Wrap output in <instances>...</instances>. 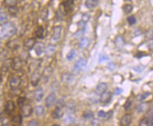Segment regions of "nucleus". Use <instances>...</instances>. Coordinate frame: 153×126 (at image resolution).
<instances>
[{
  "label": "nucleus",
  "instance_id": "8",
  "mask_svg": "<svg viewBox=\"0 0 153 126\" xmlns=\"http://www.w3.org/2000/svg\"><path fill=\"white\" fill-rule=\"evenodd\" d=\"M15 103L13 101H8L4 107V111L7 115H11L15 110Z\"/></svg>",
  "mask_w": 153,
  "mask_h": 126
},
{
  "label": "nucleus",
  "instance_id": "35",
  "mask_svg": "<svg viewBox=\"0 0 153 126\" xmlns=\"http://www.w3.org/2000/svg\"><path fill=\"white\" fill-rule=\"evenodd\" d=\"M83 117L85 119H91L94 117V113L91 110H86L83 113Z\"/></svg>",
  "mask_w": 153,
  "mask_h": 126
},
{
  "label": "nucleus",
  "instance_id": "13",
  "mask_svg": "<svg viewBox=\"0 0 153 126\" xmlns=\"http://www.w3.org/2000/svg\"><path fill=\"white\" fill-rule=\"evenodd\" d=\"M11 65L12 69L15 71H19L22 68V62L21 60L19 57H16L12 60L11 63Z\"/></svg>",
  "mask_w": 153,
  "mask_h": 126
},
{
  "label": "nucleus",
  "instance_id": "62",
  "mask_svg": "<svg viewBox=\"0 0 153 126\" xmlns=\"http://www.w3.org/2000/svg\"><path fill=\"white\" fill-rule=\"evenodd\" d=\"M70 126H71V125H70Z\"/></svg>",
  "mask_w": 153,
  "mask_h": 126
},
{
  "label": "nucleus",
  "instance_id": "4",
  "mask_svg": "<svg viewBox=\"0 0 153 126\" xmlns=\"http://www.w3.org/2000/svg\"><path fill=\"white\" fill-rule=\"evenodd\" d=\"M57 102V96L54 92L50 94L48 96L46 97L45 100V104L47 108H51L54 105L56 104Z\"/></svg>",
  "mask_w": 153,
  "mask_h": 126
},
{
  "label": "nucleus",
  "instance_id": "33",
  "mask_svg": "<svg viewBox=\"0 0 153 126\" xmlns=\"http://www.w3.org/2000/svg\"><path fill=\"white\" fill-rule=\"evenodd\" d=\"M75 56H76L75 50H70V52L67 54V55H66V58H67V60L68 61H71V60H73L75 58Z\"/></svg>",
  "mask_w": 153,
  "mask_h": 126
},
{
  "label": "nucleus",
  "instance_id": "37",
  "mask_svg": "<svg viewBox=\"0 0 153 126\" xmlns=\"http://www.w3.org/2000/svg\"><path fill=\"white\" fill-rule=\"evenodd\" d=\"M17 3V1H14V0H5V1H4L3 4H4V6L10 7H13V6H16Z\"/></svg>",
  "mask_w": 153,
  "mask_h": 126
},
{
  "label": "nucleus",
  "instance_id": "24",
  "mask_svg": "<svg viewBox=\"0 0 153 126\" xmlns=\"http://www.w3.org/2000/svg\"><path fill=\"white\" fill-rule=\"evenodd\" d=\"M19 45H20V44H19V41L18 40H11V41H9L7 43L8 48H9L11 50H14L18 49L19 48Z\"/></svg>",
  "mask_w": 153,
  "mask_h": 126
},
{
  "label": "nucleus",
  "instance_id": "12",
  "mask_svg": "<svg viewBox=\"0 0 153 126\" xmlns=\"http://www.w3.org/2000/svg\"><path fill=\"white\" fill-rule=\"evenodd\" d=\"M33 108L30 104H24L21 107L22 115L24 117H29L33 113Z\"/></svg>",
  "mask_w": 153,
  "mask_h": 126
},
{
  "label": "nucleus",
  "instance_id": "1",
  "mask_svg": "<svg viewBox=\"0 0 153 126\" xmlns=\"http://www.w3.org/2000/svg\"><path fill=\"white\" fill-rule=\"evenodd\" d=\"M17 31V28L13 22L8 21L0 25V38L7 39L14 36Z\"/></svg>",
  "mask_w": 153,
  "mask_h": 126
},
{
  "label": "nucleus",
  "instance_id": "57",
  "mask_svg": "<svg viewBox=\"0 0 153 126\" xmlns=\"http://www.w3.org/2000/svg\"><path fill=\"white\" fill-rule=\"evenodd\" d=\"M105 113H106L104 112V111H99V112L98 113V117H99V118H104V116H105Z\"/></svg>",
  "mask_w": 153,
  "mask_h": 126
},
{
  "label": "nucleus",
  "instance_id": "52",
  "mask_svg": "<svg viewBox=\"0 0 153 126\" xmlns=\"http://www.w3.org/2000/svg\"><path fill=\"white\" fill-rule=\"evenodd\" d=\"M123 92V89L120 87H116V89H114V95L116 96H118V95L121 94V93Z\"/></svg>",
  "mask_w": 153,
  "mask_h": 126
},
{
  "label": "nucleus",
  "instance_id": "3",
  "mask_svg": "<svg viewBox=\"0 0 153 126\" xmlns=\"http://www.w3.org/2000/svg\"><path fill=\"white\" fill-rule=\"evenodd\" d=\"M86 66V60L84 58H81L79 59L75 64L74 67H73V72L74 74H78Z\"/></svg>",
  "mask_w": 153,
  "mask_h": 126
},
{
  "label": "nucleus",
  "instance_id": "43",
  "mask_svg": "<svg viewBox=\"0 0 153 126\" xmlns=\"http://www.w3.org/2000/svg\"><path fill=\"white\" fill-rule=\"evenodd\" d=\"M8 56V52L6 50H4L1 52H0V60H4L7 59Z\"/></svg>",
  "mask_w": 153,
  "mask_h": 126
},
{
  "label": "nucleus",
  "instance_id": "49",
  "mask_svg": "<svg viewBox=\"0 0 153 126\" xmlns=\"http://www.w3.org/2000/svg\"><path fill=\"white\" fill-rule=\"evenodd\" d=\"M144 68H145V67L142 65H138L136 66V67H135L133 68V70H135V72H142V71H143Z\"/></svg>",
  "mask_w": 153,
  "mask_h": 126
},
{
  "label": "nucleus",
  "instance_id": "14",
  "mask_svg": "<svg viewBox=\"0 0 153 126\" xmlns=\"http://www.w3.org/2000/svg\"><path fill=\"white\" fill-rule=\"evenodd\" d=\"M107 88H108V85H107L106 83H99V84L97 85L96 87V94L101 96V94H103L106 92Z\"/></svg>",
  "mask_w": 153,
  "mask_h": 126
},
{
  "label": "nucleus",
  "instance_id": "46",
  "mask_svg": "<svg viewBox=\"0 0 153 126\" xmlns=\"http://www.w3.org/2000/svg\"><path fill=\"white\" fill-rule=\"evenodd\" d=\"M25 101H26V98L25 97H19L18 99V100H17V104L19 105H21V106H23V105H24L25 103Z\"/></svg>",
  "mask_w": 153,
  "mask_h": 126
},
{
  "label": "nucleus",
  "instance_id": "25",
  "mask_svg": "<svg viewBox=\"0 0 153 126\" xmlns=\"http://www.w3.org/2000/svg\"><path fill=\"white\" fill-rule=\"evenodd\" d=\"M13 126H21L22 123V118L20 115H16L11 119Z\"/></svg>",
  "mask_w": 153,
  "mask_h": 126
},
{
  "label": "nucleus",
  "instance_id": "10",
  "mask_svg": "<svg viewBox=\"0 0 153 126\" xmlns=\"http://www.w3.org/2000/svg\"><path fill=\"white\" fill-rule=\"evenodd\" d=\"M53 73V70L51 66H48V67H45L42 74L43 79L45 82H47L49 80V79L51 78V77L52 76Z\"/></svg>",
  "mask_w": 153,
  "mask_h": 126
},
{
  "label": "nucleus",
  "instance_id": "51",
  "mask_svg": "<svg viewBox=\"0 0 153 126\" xmlns=\"http://www.w3.org/2000/svg\"><path fill=\"white\" fill-rule=\"evenodd\" d=\"M108 60V58L107 56H106L105 55H103V54H101V55H99V58H98V61H99V62H104V61H106Z\"/></svg>",
  "mask_w": 153,
  "mask_h": 126
},
{
  "label": "nucleus",
  "instance_id": "61",
  "mask_svg": "<svg viewBox=\"0 0 153 126\" xmlns=\"http://www.w3.org/2000/svg\"><path fill=\"white\" fill-rule=\"evenodd\" d=\"M1 42H0V47H1Z\"/></svg>",
  "mask_w": 153,
  "mask_h": 126
},
{
  "label": "nucleus",
  "instance_id": "40",
  "mask_svg": "<svg viewBox=\"0 0 153 126\" xmlns=\"http://www.w3.org/2000/svg\"><path fill=\"white\" fill-rule=\"evenodd\" d=\"M48 9H43L41 12V18L42 19L43 21H45V20L46 19L47 17H48Z\"/></svg>",
  "mask_w": 153,
  "mask_h": 126
},
{
  "label": "nucleus",
  "instance_id": "19",
  "mask_svg": "<svg viewBox=\"0 0 153 126\" xmlns=\"http://www.w3.org/2000/svg\"><path fill=\"white\" fill-rule=\"evenodd\" d=\"M33 48H34L36 55H38V56H41L45 50V46H44V44L42 42H37Z\"/></svg>",
  "mask_w": 153,
  "mask_h": 126
},
{
  "label": "nucleus",
  "instance_id": "54",
  "mask_svg": "<svg viewBox=\"0 0 153 126\" xmlns=\"http://www.w3.org/2000/svg\"><path fill=\"white\" fill-rule=\"evenodd\" d=\"M107 67H108V70H109L110 71H114L115 68H116V64L113 62H109L108 64V66H107Z\"/></svg>",
  "mask_w": 153,
  "mask_h": 126
},
{
  "label": "nucleus",
  "instance_id": "20",
  "mask_svg": "<svg viewBox=\"0 0 153 126\" xmlns=\"http://www.w3.org/2000/svg\"><path fill=\"white\" fill-rule=\"evenodd\" d=\"M63 115H64V112H63V108H57V107H55L52 113V117L54 119H60L63 116Z\"/></svg>",
  "mask_w": 153,
  "mask_h": 126
},
{
  "label": "nucleus",
  "instance_id": "17",
  "mask_svg": "<svg viewBox=\"0 0 153 126\" xmlns=\"http://www.w3.org/2000/svg\"><path fill=\"white\" fill-rule=\"evenodd\" d=\"M33 96H34V99H36V101L38 102L41 101L44 96L43 89L41 87H38V89H36V90H35Z\"/></svg>",
  "mask_w": 153,
  "mask_h": 126
},
{
  "label": "nucleus",
  "instance_id": "30",
  "mask_svg": "<svg viewBox=\"0 0 153 126\" xmlns=\"http://www.w3.org/2000/svg\"><path fill=\"white\" fill-rule=\"evenodd\" d=\"M148 108V104L146 103H141L136 106V111L139 113L144 112Z\"/></svg>",
  "mask_w": 153,
  "mask_h": 126
},
{
  "label": "nucleus",
  "instance_id": "34",
  "mask_svg": "<svg viewBox=\"0 0 153 126\" xmlns=\"http://www.w3.org/2000/svg\"><path fill=\"white\" fill-rule=\"evenodd\" d=\"M150 96H151L150 92H145V93L140 95L139 97H138V100L140 101H144L146 100L147 99H148Z\"/></svg>",
  "mask_w": 153,
  "mask_h": 126
},
{
  "label": "nucleus",
  "instance_id": "23",
  "mask_svg": "<svg viewBox=\"0 0 153 126\" xmlns=\"http://www.w3.org/2000/svg\"><path fill=\"white\" fill-rule=\"evenodd\" d=\"M89 45V40L87 38H82L79 42V46L81 49H86Z\"/></svg>",
  "mask_w": 153,
  "mask_h": 126
},
{
  "label": "nucleus",
  "instance_id": "28",
  "mask_svg": "<svg viewBox=\"0 0 153 126\" xmlns=\"http://www.w3.org/2000/svg\"><path fill=\"white\" fill-rule=\"evenodd\" d=\"M115 44H116V47L119 49L123 48V46L124 45V40H123V38L121 37V36H118L116 37V40H115Z\"/></svg>",
  "mask_w": 153,
  "mask_h": 126
},
{
  "label": "nucleus",
  "instance_id": "42",
  "mask_svg": "<svg viewBox=\"0 0 153 126\" xmlns=\"http://www.w3.org/2000/svg\"><path fill=\"white\" fill-rule=\"evenodd\" d=\"M131 106H132V101L130 100H129V99H128V100L126 101V103H124V105H123V108H124V109L126 110V111L130 110Z\"/></svg>",
  "mask_w": 153,
  "mask_h": 126
},
{
  "label": "nucleus",
  "instance_id": "27",
  "mask_svg": "<svg viewBox=\"0 0 153 126\" xmlns=\"http://www.w3.org/2000/svg\"><path fill=\"white\" fill-rule=\"evenodd\" d=\"M44 113H45V109H44V107L42 105H37L35 108V113L38 117L42 116Z\"/></svg>",
  "mask_w": 153,
  "mask_h": 126
},
{
  "label": "nucleus",
  "instance_id": "39",
  "mask_svg": "<svg viewBox=\"0 0 153 126\" xmlns=\"http://www.w3.org/2000/svg\"><path fill=\"white\" fill-rule=\"evenodd\" d=\"M127 21L130 26H133V25L136 23V18L134 16H130V17H128L127 18Z\"/></svg>",
  "mask_w": 153,
  "mask_h": 126
},
{
  "label": "nucleus",
  "instance_id": "55",
  "mask_svg": "<svg viewBox=\"0 0 153 126\" xmlns=\"http://www.w3.org/2000/svg\"><path fill=\"white\" fill-rule=\"evenodd\" d=\"M144 56H145V54L142 52H138L136 53V55H135V57H136L138 59H140L141 58H142V57Z\"/></svg>",
  "mask_w": 153,
  "mask_h": 126
},
{
  "label": "nucleus",
  "instance_id": "47",
  "mask_svg": "<svg viewBox=\"0 0 153 126\" xmlns=\"http://www.w3.org/2000/svg\"><path fill=\"white\" fill-rule=\"evenodd\" d=\"M7 19V14L0 10V23H1V22H3L4 21H5Z\"/></svg>",
  "mask_w": 153,
  "mask_h": 126
},
{
  "label": "nucleus",
  "instance_id": "56",
  "mask_svg": "<svg viewBox=\"0 0 153 126\" xmlns=\"http://www.w3.org/2000/svg\"><path fill=\"white\" fill-rule=\"evenodd\" d=\"M141 33H142V31H140V29H138L135 31V32H134V36H135V37H137V36H140Z\"/></svg>",
  "mask_w": 153,
  "mask_h": 126
},
{
  "label": "nucleus",
  "instance_id": "6",
  "mask_svg": "<svg viewBox=\"0 0 153 126\" xmlns=\"http://www.w3.org/2000/svg\"><path fill=\"white\" fill-rule=\"evenodd\" d=\"M75 80V75L73 73H63L61 76L62 82L65 84H71Z\"/></svg>",
  "mask_w": 153,
  "mask_h": 126
},
{
  "label": "nucleus",
  "instance_id": "45",
  "mask_svg": "<svg viewBox=\"0 0 153 126\" xmlns=\"http://www.w3.org/2000/svg\"><path fill=\"white\" fill-rule=\"evenodd\" d=\"M89 19H90V15H89L88 13H85V14H84L83 15H82V21L84 22V23H86V22L89 21Z\"/></svg>",
  "mask_w": 153,
  "mask_h": 126
},
{
  "label": "nucleus",
  "instance_id": "29",
  "mask_svg": "<svg viewBox=\"0 0 153 126\" xmlns=\"http://www.w3.org/2000/svg\"><path fill=\"white\" fill-rule=\"evenodd\" d=\"M8 11L10 14V15L15 17L19 14V9L17 6H13V7H9Z\"/></svg>",
  "mask_w": 153,
  "mask_h": 126
},
{
  "label": "nucleus",
  "instance_id": "26",
  "mask_svg": "<svg viewBox=\"0 0 153 126\" xmlns=\"http://www.w3.org/2000/svg\"><path fill=\"white\" fill-rule=\"evenodd\" d=\"M98 1L97 0H86L85 1V7L87 9H94L98 4Z\"/></svg>",
  "mask_w": 153,
  "mask_h": 126
},
{
  "label": "nucleus",
  "instance_id": "53",
  "mask_svg": "<svg viewBox=\"0 0 153 126\" xmlns=\"http://www.w3.org/2000/svg\"><path fill=\"white\" fill-rule=\"evenodd\" d=\"M147 45H148V48L150 50H153V39L148 40Z\"/></svg>",
  "mask_w": 153,
  "mask_h": 126
},
{
  "label": "nucleus",
  "instance_id": "32",
  "mask_svg": "<svg viewBox=\"0 0 153 126\" xmlns=\"http://www.w3.org/2000/svg\"><path fill=\"white\" fill-rule=\"evenodd\" d=\"M133 6H132L131 4H126L123 8V12H124L126 14H130V13H131L132 11H133Z\"/></svg>",
  "mask_w": 153,
  "mask_h": 126
},
{
  "label": "nucleus",
  "instance_id": "44",
  "mask_svg": "<svg viewBox=\"0 0 153 126\" xmlns=\"http://www.w3.org/2000/svg\"><path fill=\"white\" fill-rule=\"evenodd\" d=\"M113 115V111H109L108 112H106L105 113V116H104V120L105 121H108L109 119H111V117Z\"/></svg>",
  "mask_w": 153,
  "mask_h": 126
},
{
  "label": "nucleus",
  "instance_id": "7",
  "mask_svg": "<svg viewBox=\"0 0 153 126\" xmlns=\"http://www.w3.org/2000/svg\"><path fill=\"white\" fill-rule=\"evenodd\" d=\"M63 33V27L60 26H55L53 28V34L52 36V40L55 42H57L60 40Z\"/></svg>",
  "mask_w": 153,
  "mask_h": 126
},
{
  "label": "nucleus",
  "instance_id": "21",
  "mask_svg": "<svg viewBox=\"0 0 153 126\" xmlns=\"http://www.w3.org/2000/svg\"><path fill=\"white\" fill-rule=\"evenodd\" d=\"M76 110V104L73 101H69L66 103V111L68 113H73Z\"/></svg>",
  "mask_w": 153,
  "mask_h": 126
},
{
  "label": "nucleus",
  "instance_id": "58",
  "mask_svg": "<svg viewBox=\"0 0 153 126\" xmlns=\"http://www.w3.org/2000/svg\"><path fill=\"white\" fill-rule=\"evenodd\" d=\"M150 126H153V118L152 120L151 121V123H150Z\"/></svg>",
  "mask_w": 153,
  "mask_h": 126
},
{
  "label": "nucleus",
  "instance_id": "36",
  "mask_svg": "<svg viewBox=\"0 0 153 126\" xmlns=\"http://www.w3.org/2000/svg\"><path fill=\"white\" fill-rule=\"evenodd\" d=\"M75 118L72 115H67L64 120V123L65 124H72L73 123H75Z\"/></svg>",
  "mask_w": 153,
  "mask_h": 126
},
{
  "label": "nucleus",
  "instance_id": "16",
  "mask_svg": "<svg viewBox=\"0 0 153 126\" xmlns=\"http://www.w3.org/2000/svg\"><path fill=\"white\" fill-rule=\"evenodd\" d=\"M40 80H41V74L37 71H35L33 74H31V82L33 86H37V85L39 83Z\"/></svg>",
  "mask_w": 153,
  "mask_h": 126
},
{
  "label": "nucleus",
  "instance_id": "38",
  "mask_svg": "<svg viewBox=\"0 0 153 126\" xmlns=\"http://www.w3.org/2000/svg\"><path fill=\"white\" fill-rule=\"evenodd\" d=\"M66 105L65 101H64L63 99H59L58 101L56 102V107L57 108H63L65 107V105Z\"/></svg>",
  "mask_w": 153,
  "mask_h": 126
},
{
  "label": "nucleus",
  "instance_id": "31",
  "mask_svg": "<svg viewBox=\"0 0 153 126\" xmlns=\"http://www.w3.org/2000/svg\"><path fill=\"white\" fill-rule=\"evenodd\" d=\"M151 121L148 118H144L139 122V126H150Z\"/></svg>",
  "mask_w": 153,
  "mask_h": 126
},
{
  "label": "nucleus",
  "instance_id": "11",
  "mask_svg": "<svg viewBox=\"0 0 153 126\" xmlns=\"http://www.w3.org/2000/svg\"><path fill=\"white\" fill-rule=\"evenodd\" d=\"M132 122L131 114L126 113L123 115L120 121V125L121 126H128Z\"/></svg>",
  "mask_w": 153,
  "mask_h": 126
},
{
  "label": "nucleus",
  "instance_id": "9",
  "mask_svg": "<svg viewBox=\"0 0 153 126\" xmlns=\"http://www.w3.org/2000/svg\"><path fill=\"white\" fill-rule=\"evenodd\" d=\"M112 99V93L111 92H106L100 96L99 101L102 104H107L110 103Z\"/></svg>",
  "mask_w": 153,
  "mask_h": 126
},
{
  "label": "nucleus",
  "instance_id": "50",
  "mask_svg": "<svg viewBox=\"0 0 153 126\" xmlns=\"http://www.w3.org/2000/svg\"><path fill=\"white\" fill-rule=\"evenodd\" d=\"M29 126H39V123L37 120L33 119L29 122Z\"/></svg>",
  "mask_w": 153,
  "mask_h": 126
},
{
  "label": "nucleus",
  "instance_id": "5",
  "mask_svg": "<svg viewBox=\"0 0 153 126\" xmlns=\"http://www.w3.org/2000/svg\"><path fill=\"white\" fill-rule=\"evenodd\" d=\"M21 83V78L19 76L14 75L10 79L9 85L12 90H17Z\"/></svg>",
  "mask_w": 153,
  "mask_h": 126
},
{
  "label": "nucleus",
  "instance_id": "59",
  "mask_svg": "<svg viewBox=\"0 0 153 126\" xmlns=\"http://www.w3.org/2000/svg\"><path fill=\"white\" fill-rule=\"evenodd\" d=\"M53 126H60L59 125H57V124H55V125H53Z\"/></svg>",
  "mask_w": 153,
  "mask_h": 126
},
{
  "label": "nucleus",
  "instance_id": "41",
  "mask_svg": "<svg viewBox=\"0 0 153 126\" xmlns=\"http://www.w3.org/2000/svg\"><path fill=\"white\" fill-rule=\"evenodd\" d=\"M145 37L149 40L153 39V29H149L145 32Z\"/></svg>",
  "mask_w": 153,
  "mask_h": 126
},
{
  "label": "nucleus",
  "instance_id": "2",
  "mask_svg": "<svg viewBox=\"0 0 153 126\" xmlns=\"http://www.w3.org/2000/svg\"><path fill=\"white\" fill-rule=\"evenodd\" d=\"M75 1L73 0H67V1H63L60 4V11L62 14L67 15L73 11L74 8Z\"/></svg>",
  "mask_w": 153,
  "mask_h": 126
},
{
  "label": "nucleus",
  "instance_id": "15",
  "mask_svg": "<svg viewBox=\"0 0 153 126\" xmlns=\"http://www.w3.org/2000/svg\"><path fill=\"white\" fill-rule=\"evenodd\" d=\"M36 38L39 39H43L46 36V29L43 27V26H41L37 28L35 32Z\"/></svg>",
  "mask_w": 153,
  "mask_h": 126
},
{
  "label": "nucleus",
  "instance_id": "18",
  "mask_svg": "<svg viewBox=\"0 0 153 126\" xmlns=\"http://www.w3.org/2000/svg\"><path fill=\"white\" fill-rule=\"evenodd\" d=\"M36 43H37V42H36V39L33 38H29L24 42L23 46H24V48H26V49L31 50L34 48Z\"/></svg>",
  "mask_w": 153,
  "mask_h": 126
},
{
  "label": "nucleus",
  "instance_id": "22",
  "mask_svg": "<svg viewBox=\"0 0 153 126\" xmlns=\"http://www.w3.org/2000/svg\"><path fill=\"white\" fill-rule=\"evenodd\" d=\"M55 50H56V48H55V45H51H51H48L45 50V55L47 57H51L55 52Z\"/></svg>",
  "mask_w": 153,
  "mask_h": 126
},
{
  "label": "nucleus",
  "instance_id": "48",
  "mask_svg": "<svg viewBox=\"0 0 153 126\" xmlns=\"http://www.w3.org/2000/svg\"><path fill=\"white\" fill-rule=\"evenodd\" d=\"M92 126H100L101 125V121H99L97 118H94L92 121V123H91Z\"/></svg>",
  "mask_w": 153,
  "mask_h": 126
},
{
  "label": "nucleus",
  "instance_id": "60",
  "mask_svg": "<svg viewBox=\"0 0 153 126\" xmlns=\"http://www.w3.org/2000/svg\"><path fill=\"white\" fill-rule=\"evenodd\" d=\"M152 22H153V16H152Z\"/></svg>",
  "mask_w": 153,
  "mask_h": 126
}]
</instances>
